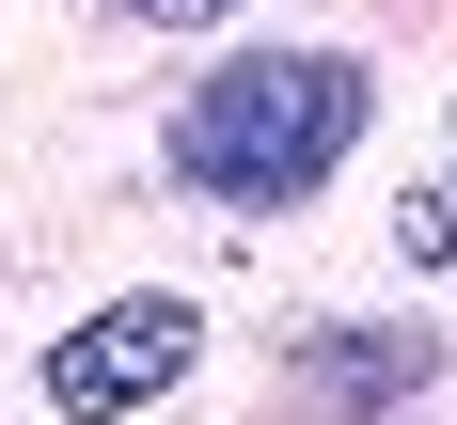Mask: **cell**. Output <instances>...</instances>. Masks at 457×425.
I'll list each match as a JSON object with an SVG mask.
<instances>
[{
  "mask_svg": "<svg viewBox=\"0 0 457 425\" xmlns=\"http://www.w3.org/2000/svg\"><path fill=\"white\" fill-rule=\"evenodd\" d=\"M363 127H378V94H363L347 47H253V63H221V79H189L174 174L205 189V205H300V189L347 174Z\"/></svg>",
  "mask_w": 457,
  "mask_h": 425,
  "instance_id": "obj_1",
  "label": "cell"
},
{
  "mask_svg": "<svg viewBox=\"0 0 457 425\" xmlns=\"http://www.w3.org/2000/svg\"><path fill=\"white\" fill-rule=\"evenodd\" d=\"M411 378H426V331H331V347H316V394H331V410H411Z\"/></svg>",
  "mask_w": 457,
  "mask_h": 425,
  "instance_id": "obj_3",
  "label": "cell"
},
{
  "mask_svg": "<svg viewBox=\"0 0 457 425\" xmlns=\"http://www.w3.org/2000/svg\"><path fill=\"white\" fill-rule=\"evenodd\" d=\"M127 16H158V32H189V16H221V0H127Z\"/></svg>",
  "mask_w": 457,
  "mask_h": 425,
  "instance_id": "obj_5",
  "label": "cell"
},
{
  "mask_svg": "<svg viewBox=\"0 0 457 425\" xmlns=\"http://www.w3.org/2000/svg\"><path fill=\"white\" fill-rule=\"evenodd\" d=\"M189 363H205V315H189L174 283H142V299H111V315H79L47 347V410L63 425H127V410H158Z\"/></svg>",
  "mask_w": 457,
  "mask_h": 425,
  "instance_id": "obj_2",
  "label": "cell"
},
{
  "mask_svg": "<svg viewBox=\"0 0 457 425\" xmlns=\"http://www.w3.org/2000/svg\"><path fill=\"white\" fill-rule=\"evenodd\" d=\"M395 252L457 283V189H395Z\"/></svg>",
  "mask_w": 457,
  "mask_h": 425,
  "instance_id": "obj_4",
  "label": "cell"
}]
</instances>
